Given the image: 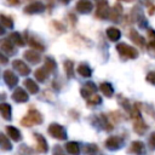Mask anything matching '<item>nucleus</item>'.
I'll use <instances>...</instances> for the list:
<instances>
[{
    "label": "nucleus",
    "instance_id": "7ed1b4c3",
    "mask_svg": "<svg viewBox=\"0 0 155 155\" xmlns=\"http://www.w3.org/2000/svg\"><path fill=\"white\" fill-rule=\"evenodd\" d=\"M116 50H117V52L120 53V56L124 57V58L134 59V58L138 57V51H137L134 47H132V46H130V45H126L125 42L117 44V45H116Z\"/></svg>",
    "mask_w": 155,
    "mask_h": 155
},
{
    "label": "nucleus",
    "instance_id": "f257e3e1",
    "mask_svg": "<svg viewBox=\"0 0 155 155\" xmlns=\"http://www.w3.org/2000/svg\"><path fill=\"white\" fill-rule=\"evenodd\" d=\"M42 121H44V116L41 115V113H39L38 110L31 109V110H29V111L27 113L25 116L22 117L21 124H22V126H24V127H31V126H34V125H40V124H42Z\"/></svg>",
    "mask_w": 155,
    "mask_h": 155
},
{
    "label": "nucleus",
    "instance_id": "2eb2a0df",
    "mask_svg": "<svg viewBox=\"0 0 155 155\" xmlns=\"http://www.w3.org/2000/svg\"><path fill=\"white\" fill-rule=\"evenodd\" d=\"M34 138H35V140H36L38 150H39L40 153H47L48 145H47V142H46V139L44 138V136L40 134V133H34Z\"/></svg>",
    "mask_w": 155,
    "mask_h": 155
},
{
    "label": "nucleus",
    "instance_id": "79ce46f5",
    "mask_svg": "<svg viewBox=\"0 0 155 155\" xmlns=\"http://www.w3.org/2000/svg\"><path fill=\"white\" fill-rule=\"evenodd\" d=\"M59 1H62V2H64V4H68V2H70L71 0H59Z\"/></svg>",
    "mask_w": 155,
    "mask_h": 155
},
{
    "label": "nucleus",
    "instance_id": "c9c22d12",
    "mask_svg": "<svg viewBox=\"0 0 155 155\" xmlns=\"http://www.w3.org/2000/svg\"><path fill=\"white\" fill-rule=\"evenodd\" d=\"M147 81H149L150 84L155 85V71H150V73L147 75Z\"/></svg>",
    "mask_w": 155,
    "mask_h": 155
},
{
    "label": "nucleus",
    "instance_id": "c85d7f7f",
    "mask_svg": "<svg viewBox=\"0 0 155 155\" xmlns=\"http://www.w3.org/2000/svg\"><path fill=\"white\" fill-rule=\"evenodd\" d=\"M0 148L2 150H11L12 149V144L10 143V139L1 132H0Z\"/></svg>",
    "mask_w": 155,
    "mask_h": 155
},
{
    "label": "nucleus",
    "instance_id": "a878e982",
    "mask_svg": "<svg viewBox=\"0 0 155 155\" xmlns=\"http://www.w3.org/2000/svg\"><path fill=\"white\" fill-rule=\"evenodd\" d=\"M99 90H101V91L103 92V94L107 96V97H111L113 93H114V88H113L111 84H109V82H102L101 86H99Z\"/></svg>",
    "mask_w": 155,
    "mask_h": 155
},
{
    "label": "nucleus",
    "instance_id": "a19ab883",
    "mask_svg": "<svg viewBox=\"0 0 155 155\" xmlns=\"http://www.w3.org/2000/svg\"><path fill=\"white\" fill-rule=\"evenodd\" d=\"M5 34V27L0 23V35H4Z\"/></svg>",
    "mask_w": 155,
    "mask_h": 155
},
{
    "label": "nucleus",
    "instance_id": "ea45409f",
    "mask_svg": "<svg viewBox=\"0 0 155 155\" xmlns=\"http://www.w3.org/2000/svg\"><path fill=\"white\" fill-rule=\"evenodd\" d=\"M18 1H19V0H7V2H8L10 5H17Z\"/></svg>",
    "mask_w": 155,
    "mask_h": 155
},
{
    "label": "nucleus",
    "instance_id": "37998d69",
    "mask_svg": "<svg viewBox=\"0 0 155 155\" xmlns=\"http://www.w3.org/2000/svg\"><path fill=\"white\" fill-rule=\"evenodd\" d=\"M124 1H131V0H124Z\"/></svg>",
    "mask_w": 155,
    "mask_h": 155
},
{
    "label": "nucleus",
    "instance_id": "412c9836",
    "mask_svg": "<svg viewBox=\"0 0 155 155\" xmlns=\"http://www.w3.org/2000/svg\"><path fill=\"white\" fill-rule=\"evenodd\" d=\"M107 36L111 41H117L120 39V36H121V31L115 27H110V28L107 29Z\"/></svg>",
    "mask_w": 155,
    "mask_h": 155
},
{
    "label": "nucleus",
    "instance_id": "58836bf2",
    "mask_svg": "<svg viewBox=\"0 0 155 155\" xmlns=\"http://www.w3.org/2000/svg\"><path fill=\"white\" fill-rule=\"evenodd\" d=\"M7 62H8L7 57H6L4 53L0 52V63H1V64H7Z\"/></svg>",
    "mask_w": 155,
    "mask_h": 155
},
{
    "label": "nucleus",
    "instance_id": "dca6fc26",
    "mask_svg": "<svg viewBox=\"0 0 155 155\" xmlns=\"http://www.w3.org/2000/svg\"><path fill=\"white\" fill-rule=\"evenodd\" d=\"M6 131H7V134L10 136V138L15 142H19L22 139V134L19 132V130H17L15 126H7L6 127Z\"/></svg>",
    "mask_w": 155,
    "mask_h": 155
},
{
    "label": "nucleus",
    "instance_id": "ddd939ff",
    "mask_svg": "<svg viewBox=\"0 0 155 155\" xmlns=\"http://www.w3.org/2000/svg\"><path fill=\"white\" fill-rule=\"evenodd\" d=\"M24 59L28 61L29 63L31 64H38L41 59V56L39 53V51H35V50H28L24 52Z\"/></svg>",
    "mask_w": 155,
    "mask_h": 155
},
{
    "label": "nucleus",
    "instance_id": "423d86ee",
    "mask_svg": "<svg viewBox=\"0 0 155 155\" xmlns=\"http://www.w3.org/2000/svg\"><path fill=\"white\" fill-rule=\"evenodd\" d=\"M45 11V5L42 2H39V1H34L29 5H27L24 8H23V12L27 13V15H34V13H40V12H44Z\"/></svg>",
    "mask_w": 155,
    "mask_h": 155
},
{
    "label": "nucleus",
    "instance_id": "0eeeda50",
    "mask_svg": "<svg viewBox=\"0 0 155 155\" xmlns=\"http://www.w3.org/2000/svg\"><path fill=\"white\" fill-rule=\"evenodd\" d=\"M12 67H13V69H15L17 73H19V75L25 76V75H28V74L30 73V68H29L23 61H21V59H15V61L12 62Z\"/></svg>",
    "mask_w": 155,
    "mask_h": 155
},
{
    "label": "nucleus",
    "instance_id": "aec40b11",
    "mask_svg": "<svg viewBox=\"0 0 155 155\" xmlns=\"http://www.w3.org/2000/svg\"><path fill=\"white\" fill-rule=\"evenodd\" d=\"M76 71L79 73V75H81L84 78H90L92 75V69L87 64H85V63L79 64L78 68H76Z\"/></svg>",
    "mask_w": 155,
    "mask_h": 155
},
{
    "label": "nucleus",
    "instance_id": "b1692460",
    "mask_svg": "<svg viewBox=\"0 0 155 155\" xmlns=\"http://www.w3.org/2000/svg\"><path fill=\"white\" fill-rule=\"evenodd\" d=\"M65 150L71 155H79L80 154V147L76 142H68L65 144Z\"/></svg>",
    "mask_w": 155,
    "mask_h": 155
},
{
    "label": "nucleus",
    "instance_id": "4c0bfd02",
    "mask_svg": "<svg viewBox=\"0 0 155 155\" xmlns=\"http://www.w3.org/2000/svg\"><path fill=\"white\" fill-rule=\"evenodd\" d=\"M52 155H64L63 154V150H62V148L59 147V145H54V148H53V154Z\"/></svg>",
    "mask_w": 155,
    "mask_h": 155
},
{
    "label": "nucleus",
    "instance_id": "20e7f679",
    "mask_svg": "<svg viewBox=\"0 0 155 155\" xmlns=\"http://www.w3.org/2000/svg\"><path fill=\"white\" fill-rule=\"evenodd\" d=\"M131 115H132V117H133V128H134V131H136L137 133H139V134L144 133L145 130L148 128V126L144 124V121H143V119H142V116H140L139 110H138L137 108H134V109L131 111Z\"/></svg>",
    "mask_w": 155,
    "mask_h": 155
},
{
    "label": "nucleus",
    "instance_id": "39448f33",
    "mask_svg": "<svg viewBox=\"0 0 155 155\" xmlns=\"http://www.w3.org/2000/svg\"><path fill=\"white\" fill-rule=\"evenodd\" d=\"M110 8L107 0H98L97 1V10H96V17L99 19L109 18Z\"/></svg>",
    "mask_w": 155,
    "mask_h": 155
},
{
    "label": "nucleus",
    "instance_id": "9d476101",
    "mask_svg": "<svg viewBox=\"0 0 155 155\" xmlns=\"http://www.w3.org/2000/svg\"><path fill=\"white\" fill-rule=\"evenodd\" d=\"M0 50L4 51L6 54H10V56H12V54L16 53V47L11 42L10 39H2V40H0Z\"/></svg>",
    "mask_w": 155,
    "mask_h": 155
},
{
    "label": "nucleus",
    "instance_id": "6ab92c4d",
    "mask_svg": "<svg viewBox=\"0 0 155 155\" xmlns=\"http://www.w3.org/2000/svg\"><path fill=\"white\" fill-rule=\"evenodd\" d=\"M28 44H29V46H30L31 48H34L35 51L42 52V51L45 50V46H44L38 39H35V38H33V36H29V35H28Z\"/></svg>",
    "mask_w": 155,
    "mask_h": 155
},
{
    "label": "nucleus",
    "instance_id": "9b49d317",
    "mask_svg": "<svg viewBox=\"0 0 155 155\" xmlns=\"http://www.w3.org/2000/svg\"><path fill=\"white\" fill-rule=\"evenodd\" d=\"M12 99L17 103H25L28 99H29V94L21 87L16 88L15 92L12 93Z\"/></svg>",
    "mask_w": 155,
    "mask_h": 155
},
{
    "label": "nucleus",
    "instance_id": "72a5a7b5",
    "mask_svg": "<svg viewBox=\"0 0 155 155\" xmlns=\"http://www.w3.org/2000/svg\"><path fill=\"white\" fill-rule=\"evenodd\" d=\"M101 102H102V98L98 94H93L92 97H88L87 98V103L90 105H97V104H101Z\"/></svg>",
    "mask_w": 155,
    "mask_h": 155
},
{
    "label": "nucleus",
    "instance_id": "a211bd4d",
    "mask_svg": "<svg viewBox=\"0 0 155 155\" xmlns=\"http://www.w3.org/2000/svg\"><path fill=\"white\" fill-rule=\"evenodd\" d=\"M11 105L7 103H0V115L5 119V120H11Z\"/></svg>",
    "mask_w": 155,
    "mask_h": 155
},
{
    "label": "nucleus",
    "instance_id": "393cba45",
    "mask_svg": "<svg viewBox=\"0 0 155 155\" xmlns=\"http://www.w3.org/2000/svg\"><path fill=\"white\" fill-rule=\"evenodd\" d=\"M130 39H131L134 44H137V45H139V46H143V45L145 44L143 36H140L134 29H131V30H130Z\"/></svg>",
    "mask_w": 155,
    "mask_h": 155
},
{
    "label": "nucleus",
    "instance_id": "e433bc0d",
    "mask_svg": "<svg viewBox=\"0 0 155 155\" xmlns=\"http://www.w3.org/2000/svg\"><path fill=\"white\" fill-rule=\"evenodd\" d=\"M149 147L151 149H155V132H153L149 137Z\"/></svg>",
    "mask_w": 155,
    "mask_h": 155
},
{
    "label": "nucleus",
    "instance_id": "473e14b6",
    "mask_svg": "<svg viewBox=\"0 0 155 155\" xmlns=\"http://www.w3.org/2000/svg\"><path fill=\"white\" fill-rule=\"evenodd\" d=\"M85 155H97L98 153V147L96 144H87L85 147Z\"/></svg>",
    "mask_w": 155,
    "mask_h": 155
},
{
    "label": "nucleus",
    "instance_id": "f8f14e48",
    "mask_svg": "<svg viewBox=\"0 0 155 155\" xmlns=\"http://www.w3.org/2000/svg\"><path fill=\"white\" fill-rule=\"evenodd\" d=\"M76 11L80 12V13H88L92 11L93 8V5L90 0H79L76 2V6H75Z\"/></svg>",
    "mask_w": 155,
    "mask_h": 155
},
{
    "label": "nucleus",
    "instance_id": "f03ea898",
    "mask_svg": "<svg viewBox=\"0 0 155 155\" xmlns=\"http://www.w3.org/2000/svg\"><path fill=\"white\" fill-rule=\"evenodd\" d=\"M47 131H48V133H50L51 137H53V138H56L58 140H65L68 138V134H67L65 128L62 125H59V124H56V122L51 124L48 126Z\"/></svg>",
    "mask_w": 155,
    "mask_h": 155
},
{
    "label": "nucleus",
    "instance_id": "f3484780",
    "mask_svg": "<svg viewBox=\"0 0 155 155\" xmlns=\"http://www.w3.org/2000/svg\"><path fill=\"white\" fill-rule=\"evenodd\" d=\"M24 86L28 90V92L31 93V94H36L39 92V85L31 79H25L24 80Z\"/></svg>",
    "mask_w": 155,
    "mask_h": 155
},
{
    "label": "nucleus",
    "instance_id": "4468645a",
    "mask_svg": "<svg viewBox=\"0 0 155 155\" xmlns=\"http://www.w3.org/2000/svg\"><path fill=\"white\" fill-rule=\"evenodd\" d=\"M4 80H5V82L8 87H15L18 84L17 75L15 73H12L11 70H5L4 71Z\"/></svg>",
    "mask_w": 155,
    "mask_h": 155
},
{
    "label": "nucleus",
    "instance_id": "bb28decb",
    "mask_svg": "<svg viewBox=\"0 0 155 155\" xmlns=\"http://www.w3.org/2000/svg\"><path fill=\"white\" fill-rule=\"evenodd\" d=\"M121 12H122V8H121V6L120 5H115L111 10H110V13H109V18L111 19V21H117L119 19V17L121 16Z\"/></svg>",
    "mask_w": 155,
    "mask_h": 155
},
{
    "label": "nucleus",
    "instance_id": "4be33fe9",
    "mask_svg": "<svg viewBox=\"0 0 155 155\" xmlns=\"http://www.w3.org/2000/svg\"><path fill=\"white\" fill-rule=\"evenodd\" d=\"M8 39L11 40V42H12L13 45H17V46H21V47L25 45V42H24V40L22 39L21 34H19V33H17V31L11 33V34H10V36H8Z\"/></svg>",
    "mask_w": 155,
    "mask_h": 155
},
{
    "label": "nucleus",
    "instance_id": "f704fd0d",
    "mask_svg": "<svg viewBox=\"0 0 155 155\" xmlns=\"http://www.w3.org/2000/svg\"><path fill=\"white\" fill-rule=\"evenodd\" d=\"M149 47L150 48H155V31L154 30H149Z\"/></svg>",
    "mask_w": 155,
    "mask_h": 155
},
{
    "label": "nucleus",
    "instance_id": "1a4fd4ad",
    "mask_svg": "<svg viewBox=\"0 0 155 155\" xmlns=\"http://www.w3.org/2000/svg\"><path fill=\"white\" fill-rule=\"evenodd\" d=\"M97 91V86L92 82V81H88V82H86L82 87H81V90H80V93H81V96L84 97V98H88V97H91L94 92Z\"/></svg>",
    "mask_w": 155,
    "mask_h": 155
},
{
    "label": "nucleus",
    "instance_id": "c756f323",
    "mask_svg": "<svg viewBox=\"0 0 155 155\" xmlns=\"http://www.w3.org/2000/svg\"><path fill=\"white\" fill-rule=\"evenodd\" d=\"M44 68L48 71V74H51L54 69H56V62L52 57H46L45 58V64H44Z\"/></svg>",
    "mask_w": 155,
    "mask_h": 155
},
{
    "label": "nucleus",
    "instance_id": "cd10ccee",
    "mask_svg": "<svg viewBox=\"0 0 155 155\" xmlns=\"http://www.w3.org/2000/svg\"><path fill=\"white\" fill-rule=\"evenodd\" d=\"M48 76V71L42 67V68H39L35 70V78L39 82H44Z\"/></svg>",
    "mask_w": 155,
    "mask_h": 155
},
{
    "label": "nucleus",
    "instance_id": "5701e85b",
    "mask_svg": "<svg viewBox=\"0 0 155 155\" xmlns=\"http://www.w3.org/2000/svg\"><path fill=\"white\" fill-rule=\"evenodd\" d=\"M130 151L133 154H142L144 151V144L139 140H134L130 145Z\"/></svg>",
    "mask_w": 155,
    "mask_h": 155
},
{
    "label": "nucleus",
    "instance_id": "2f4dec72",
    "mask_svg": "<svg viewBox=\"0 0 155 155\" xmlns=\"http://www.w3.org/2000/svg\"><path fill=\"white\" fill-rule=\"evenodd\" d=\"M0 23H1L4 27H6V28H12V27H13V21H12V18H11V17H7V16H5V15H2V13H0Z\"/></svg>",
    "mask_w": 155,
    "mask_h": 155
},
{
    "label": "nucleus",
    "instance_id": "6e6552de",
    "mask_svg": "<svg viewBox=\"0 0 155 155\" xmlns=\"http://www.w3.org/2000/svg\"><path fill=\"white\" fill-rule=\"evenodd\" d=\"M122 144H124L122 139L120 137H117V136H111L105 140V147L109 150H117L119 148L122 147Z\"/></svg>",
    "mask_w": 155,
    "mask_h": 155
},
{
    "label": "nucleus",
    "instance_id": "7c9ffc66",
    "mask_svg": "<svg viewBox=\"0 0 155 155\" xmlns=\"http://www.w3.org/2000/svg\"><path fill=\"white\" fill-rule=\"evenodd\" d=\"M64 70H65V74L68 78H74V63L71 61H65L64 64Z\"/></svg>",
    "mask_w": 155,
    "mask_h": 155
}]
</instances>
